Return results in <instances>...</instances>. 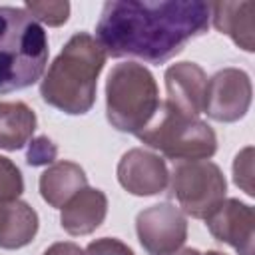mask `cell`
Returning a JSON list of instances; mask_svg holds the SVG:
<instances>
[{
    "label": "cell",
    "instance_id": "4",
    "mask_svg": "<svg viewBox=\"0 0 255 255\" xmlns=\"http://www.w3.org/2000/svg\"><path fill=\"white\" fill-rule=\"evenodd\" d=\"M159 108L153 74L135 62L116 64L106 82V116L112 128L126 133L141 131Z\"/></svg>",
    "mask_w": 255,
    "mask_h": 255
},
{
    "label": "cell",
    "instance_id": "9",
    "mask_svg": "<svg viewBox=\"0 0 255 255\" xmlns=\"http://www.w3.org/2000/svg\"><path fill=\"white\" fill-rule=\"evenodd\" d=\"M205 221L209 233L217 241L231 245L239 255H253L255 211L251 205L233 197L223 199Z\"/></svg>",
    "mask_w": 255,
    "mask_h": 255
},
{
    "label": "cell",
    "instance_id": "23",
    "mask_svg": "<svg viewBox=\"0 0 255 255\" xmlns=\"http://www.w3.org/2000/svg\"><path fill=\"white\" fill-rule=\"evenodd\" d=\"M171 255H203V253L197 251V249H181V251H175Z\"/></svg>",
    "mask_w": 255,
    "mask_h": 255
},
{
    "label": "cell",
    "instance_id": "2",
    "mask_svg": "<svg viewBox=\"0 0 255 255\" xmlns=\"http://www.w3.org/2000/svg\"><path fill=\"white\" fill-rule=\"evenodd\" d=\"M106 64V52L100 42L86 34H74L56 60L50 64L42 84V100L70 116L92 110L96 102L98 76Z\"/></svg>",
    "mask_w": 255,
    "mask_h": 255
},
{
    "label": "cell",
    "instance_id": "17",
    "mask_svg": "<svg viewBox=\"0 0 255 255\" xmlns=\"http://www.w3.org/2000/svg\"><path fill=\"white\" fill-rule=\"evenodd\" d=\"M24 10L34 18L40 20L46 26H62L70 16V4L68 2H26Z\"/></svg>",
    "mask_w": 255,
    "mask_h": 255
},
{
    "label": "cell",
    "instance_id": "14",
    "mask_svg": "<svg viewBox=\"0 0 255 255\" xmlns=\"http://www.w3.org/2000/svg\"><path fill=\"white\" fill-rule=\"evenodd\" d=\"M84 187H88L86 171L74 161H56L40 175V195L52 207L62 209Z\"/></svg>",
    "mask_w": 255,
    "mask_h": 255
},
{
    "label": "cell",
    "instance_id": "16",
    "mask_svg": "<svg viewBox=\"0 0 255 255\" xmlns=\"http://www.w3.org/2000/svg\"><path fill=\"white\" fill-rule=\"evenodd\" d=\"M36 114L24 102H0V149L16 151L30 143Z\"/></svg>",
    "mask_w": 255,
    "mask_h": 255
},
{
    "label": "cell",
    "instance_id": "19",
    "mask_svg": "<svg viewBox=\"0 0 255 255\" xmlns=\"http://www.w3.org/2000/svg\"><path fill=\"white\" fill-rule=\"evenodd\" d=\"M233 181L247 195H253V147H245L235 155Z\"/></svg>",
    "mask_w": 255,
    "mask_h": 255
},
{
    "label": "cell",
    "instance_id": "10",
    "mask_svg": "<svg viewBox=\"0 0 255 255\" xmlns=\"http://www.w3.org/2000/svg\"><path fill=\"white\" fill-rule=\"evenodd\" d=\"M118 181L131 195H155L167 187L169 173L165 161L141 147L126 151L118 163Z\"/></svg>",
    "mask_w": 255,
    "mask_h": 255
},
{
    "label": "cell",
    "instance_id": "7",
    "mask_svg": "<svg viewBox=\"0 0 255 255\" xmlns=\"http://www.w3.org/2000/svg\"><path fill=\"white\" fill-rule=\"evenodd\" d=\"M135 231L149 255H171L187 239V219L171 203H155L135 217Z\"/></svg>",
    "mask_w": 255,
    "mask_h": 255
},
{
    "label": "cell",
    "instance_id": "3",
    "mask_svg": "<svg viewBox=\"0 0 255 255\" xmlns=\"http://www.w3.org/2000/svg\"><path fill=\"white\" fill-rule=\"evenodd\" d=\"M48 62L44 28L16 6H0V94L38 82Z\"/></svg>",
    "mask_w": 255,
    "mask_h": 255
},
{
    "label": "cell",
    "instance_id": "1",
    "mask_svg": "<svg viewBox=\"0 0 255 255\" xmlns=\"http://www.w3.org/2000/svg\"><path fill=\"white\" fill-rule=\"evenodd\" d=\"M209 20L211 6L199 0H112L102 8L96 34L106 56L163 64L203 34Z\"/></svg>",
    "mask_w": 255,
    "mask_h": 255
},
{
    "label": "cell",
    "instance_id": "12",
    "mask_svg": "<svg viewBox=\"0 0 255 255\" xmlns=\"http://www.w3.org/2000/svg\"><path fill=\"white\" fill-rule=\"evenodd\" d=\"M108 213V197L96 187L80 189L60 213V223L70 235H90L96 231Z\"/></svg>",
    "mask_w": 255,
    "mask_h": 255
},
{
    "label": "cell",
    "instance_id": "21",
    "mask_svg": "<svg viewBox=\"0 0 255 255\" xmlns=\"http://www.w3.org/2000/svg\"><path fill=\"white\" fill-rule=\"evenodd\" d=\"M86 255H133V251L114 237H102L86 247Z\"/></svg>",
    "mask_w": 255,
    "mask_h": 255
},
{
    "label": "cell",
    "instance_id": "15",
    "mask_svg": "<svg viewBox=\"0 0 255 255\" xmlns=\"http://www.w3.org/2000/svg\"><path fill=\"white\" fill-rule=\"evenodd\" d=\"M38 233V213L20 199L0 203V247H26Z\"/></svg>",
    "mask_w": 255,
    "mask_h": 255
},
{
    "label": "cell",
    "instance_id": "11",
    "mask_svg": "<svg viewBox=\"0 0 255 255\" xmlns=\"http://www.w3.org/2000/svg\"><path fill=\"white\" fill-rule=\"evenodd\" d=\"M165 90H167L165 104L171 106L173 110L195 118L203 114L207 76L201 66L193 62H179L169 66L165 70Z\"/></svg>",
    "mask_w": 255,
    "mask_h": 255
},
{
    "label": "cell",
    "instance_id": "8",
    "mask_svg": "<svg viewBox=\"0 0 255 255\" xmlns=\"http://www.w3.org/2000/svg\"><path fill=\"white\" fill-rule=\"evenodd\" d=\"M251 80L243 70L223 68L207 80L203 114L223 124L237 122L251 106Z\"/></svg>",
    "mask_w": 255,
    "mask_h": 255
},
{
    "label": "cell",
    "instance_id": "18",
    "mask_svg": "<svg viewBox=\"0 0 255 255\" xmlns=\"http://www.w3.org/2000/svg\"><path fill=\"white\" fill-rule=\"evenodd\" d=\"M24 191V179L16 163L0 155V203L14 201Z\"/></svg>",
    "mask_w": 255,
    "mask_h": 255
},
{
    "label": "cell",
    "instance_id": "6",
    "mask_svg": "<svg viewBox=\"0 0 255 255\" xmlns=\"http://www.w3.org/2000/svg\"><path fill=\"white\" fill-rule=\"evenodd\" d=\"M169 191L187 215L207 219L225 199L227 181L213 161H179L171 171Z\"/></svg>",
    "mask_w": 255,
    "mask_h": 255
},
{
    "label": "cell",
    "instance_id": "5",
    "mask_svg": "<svg viewBox=\"0 0 255 255\" xmlns=\"http://www.w3.org/2000/svg\"><path fill=\"white\" fill-rule=\"evenodd\" d=\"M135 135L169 159L199 161L217 151V135L203 120L181 114L165 102L159 104L151 122Z\"/></svg>",
    "mask_w": 255,
    "mask_h": 255
},
{
    "label": "cell",
    "instance_id": "13",
    "mask_svg": "<svg viewBox=\"0 0 255 255\" xmlns=\"http://www.w3.org/2000/svg\"><path fill=\"white\" fill-rule=\"evenodd\" d=\"M209 6H211L213 26L221 34H227L245 52H253L255 50V40H253L255 4L245 0V2H215Z\"/></svg>",
    "mask_w": 255,
    "mask_h": 255
},
{
    "label": "cell",
    "instance_id": "22",
    "mask_svg": "<svg viewBox=\"0 0 255 255\" xmlns=\"http://www.w3.org/2000/svg\"><path fill=\"white\" fill-rule=\"evenodd\" d=\"M42 255H86V253L72 241H60V243L50 245Z\"/></svg>",
    "mask_w": 255,
    "mask_h": 255
},
{
    "label": "cell",
    "instance_id": "24",
    "mask_svg": "<svg viewBox=\"0 0 255 255\" xmlns=\"http://www.w3.org/2000/svg\"><path fill=\"white\" fill-rule=\"evenodd\" d=\"M203 255H225V253H219V251H207V253H203Z\"/></svg>",
    "mask_w": 255,
    "mask_h": 255
},
{
    "label": "cell",
    "instance_id": "20",
    "mask_svg": "<svg viewBox=\"0 0 255 255\" xmlns=\"http://www.w3.org/2000/svg\"><path fill=\"white\" fill-rule=\"evenodd\" d=\"M58 155V147L56 143L46 137V135H38L34 139H30V145H28V151H26V161L28 165H48L56 159Z\"/></svg>",
    "mask_w": 255,
    "mask_h": 255
}]
</instances>
